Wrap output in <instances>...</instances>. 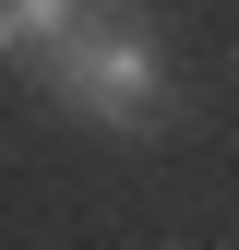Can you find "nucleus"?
<instances>
[{
  "mask_svg": "<svg viewBox=\"0 0 239 250\" xmlns=\"http://www.w3.org/2000/svg\"><path fill=\"white\" fill-rule=\"evenodd\" d=\"M36 83L84 119V131H156L167 119V48H156V24H143L132 0H96Z\"/></svg>",
  "mask_w": 239,
  "mask_h": 250,
  "instance_id": "f257e3e1",
  "label": "nucleus"
},
{
  "mask_svg": "<svg viewBox=\"0 0 239 250\" xmlns=\"http://www.w3.org/2000/svg\"><path fill=\"white\" fill-rule=\"evenodd\" d=\"M84 12H96V0H0V60H12V72H48Z\"/></svg>",
  "mask_w": 239,
  "mask_h": 250,
  "instance_id": "f03ea898",
  "label": "nucleus"
}]
</instances>
